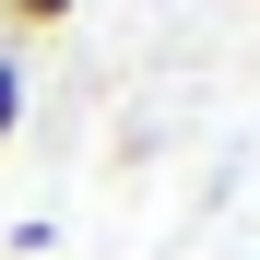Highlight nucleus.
<instances>
[{
  "label": "nucleus",
  "mask_w": 260,
  "mask_h": 260,
  "mask_svg": "<svg viewBox=\"0 0 260 260\" xmlns=\"http://www.w3.org/2000/svg\"><path fill=\"white\" fill-rule=\"evenodd\" d=\"M83 12V0H0V24H12V36H48V24H71Z\"/></svg>",
  "instance_id": "1"
},
{
  "label": "nucleus",
  "mask_w": 260,
  "mask_h": 260,
  "mask_svg": "<svg viewBox=\"0 0 260 260\" xmlns=\"http://www.w3.org/2000/svg\"><path fill=\"white\" fill-rule=\"evenodd\" d=\"M12 130H24V59L0 48V154H12Z\"/></svg>",
  "instance_id": "2"
}]
</instances>
